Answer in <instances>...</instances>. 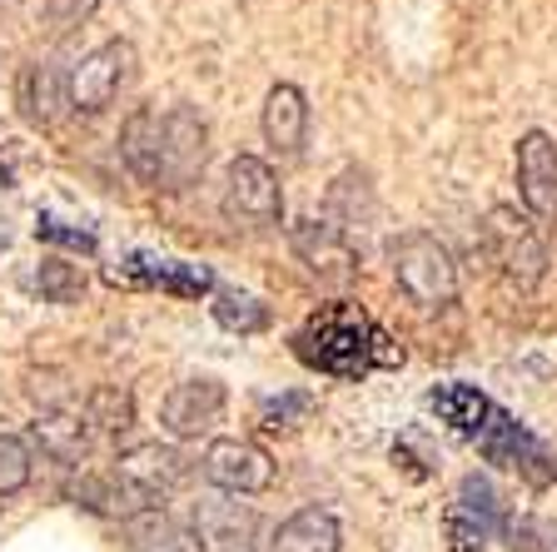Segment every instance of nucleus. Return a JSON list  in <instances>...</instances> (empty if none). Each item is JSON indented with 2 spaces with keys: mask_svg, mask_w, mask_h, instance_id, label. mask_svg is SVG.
Wrapping results in <instances>:
<instances>
[{
  "mask_svg": "<svg viewBox=\"0 0 557 552\" xmlns=\"http://www.w3.org/2000/svg\"><path fill=\"white\" fill-rule=\"evenodd\" d=\"M294 354L309 368L329 373V379H363L369 368L404 364V348L383 334L363 309H354V304H334V309L313 314L299 334H294Z\"/></svg>",
  "mask_w": 557,
  "mask_h": 552,
  "instance_id": "obj_1",
  "label": "nucleus"
},
{
  "mask_svg": "<svg viewBox=\"0 0 557 552\" xmlns=\"http://www.w3.org/2000/svg\"><path fill=\"white\" fill-rule=\"evenodd\" d=\"M483 244L493 254V265L503 269V279H512L518 289H537L547 274V240L533 219L518 205H493L483 214Z\"/></svg>",
  "mask_w": 557,
  "mask_h": 552,
  "instance_id": "obj_2",
  "label": "nucleus"
},
{
  "mask_svg": "<svg viewBox=\"0 0 557 552\" xmlns=\"http://www.w3.org/2000/svg\"><path fill=\"white\" fill-rule=\"evenodd\" d=\"M394 279L413 304L423 309H448L458 299V265H453V254L443 249L433 234L423 230H408L394 240Z\"/></svg>",
  "mask_w": 557,
  "mask_h": 552,
  "instance_id": "obj_3",
  "label": "nucleus"
},
{
  "mask_svg": "<svg viewBox=\"0 0 557 552\" xmlns=\"http://www.w3.org/2000/svg\"><path fill=\"white\" fill-rule=\"evenodd\" d=\"M209 164V125L189 105L160 110V150H154L150 189H189Z\"/></svg>",
  "mask_w": 557,
  "mask_h": 552,
  "instance_id": "obj_4",
  "label": "nucleus"
},
{
  "mask_svg": "<svg viewBox=\"0 0 557 552\" xmlns=\"http://www.w3.org/2000/svg\"><path fill=\"white\" fill-rule=\"evenodd\" d=\"M473 443H478V453H483L487 463L512 468L522 483H533V488H553L557 483V453L547 449L537 433H528L512 414H503V408H493V418L483 424V433H478Z\"/></svg>",
  "mask_w": 557,
  "mask_h": 552,
  "instance_id": "obj_5",
  "label": "nucleus"
},
{
  "mask_svg": "<svg viewBox=\"0 0 557 552\" xmlns=\"http://www.w3.org/2000/svg\"><path fill=\"white\" fill-rule=\"evenodd\" d=\"M284 214L278 174L259 155H234L224 170V219L234 230H274Z\"/></svg>",
  "mask_w": 557,
  "mask_h": 552,
  "instance_id": "obj_6",
  "label": "nucleus"
},
{
  "mask_svg": "<svg viewBox=\"0 0 557 552\" xmlns=\"http://www.w3.org/2000/svg\"><path fill=\"white\" fill-rule=\"evenodd\" d=\"M289 244L299 254V265L309 269L324 289H348L359 279V249L338 224L329 219H299L289 230Z\"/></svg>",
  "mask_w": 557,
  "mask_h": 552,
  "instance_id": "obj_7",
  "label": "nucleus"
},
{
  "mask_svg": "<svg viewBox=\"0 0 557 552\" xmlns=\"http://www.w3.org/2000/svg\"><path fill=\"white\" fill-rule=\"evenodd\" d=\"M115 478L139 507H164V498L189 478V463L174 443H135L129 453H120Z\"/></svg>",
  "mask_w": 557,
  "mask_h": 552,
  "instance_id": "obj_8",
  "label": "nucleus"
},
{
  "mask_svg": "<svg viewBox=\"0 0 557 552\" xmlns=\"http://www.w3.org/2000/svg\"><path fill=\"white\" fill-rule=\"evenodd\" d=\"M224 408H230V393L220 379H185L164 393L160 428L174 443H195V438H209L224 424Z\"/></svg>",
  "mask_w": 557,
  "mask_h": 552,
  "instance_id": "obj_9",
  "label": "nucleus"
},
{
  "mask_svg": "<svg viewBox=\"0 0 557 552\" xmlns=\"http://www.w3.org/2000/svg\"><path fill=\"white\" fill-rule=\"evenodd\" d=\"M189 538L195 552H249L259 538V513L230 493L199 498L189 507Z\"/></svg>",
  "mask_w": 557,
  "mask_h": 552,
  "instance_id": "obj_10",
  "label": "nucleus"
},
{
  "mask_svg": "<svg viewBox=\"0 0 557 552\" xmlns=\"http://www.w3.org/2000/svg\"><path fill=\"white\" fill-rule=\"evenodd\" d=\"M129 70H135V46L129 40H104L100 50H90L81 65L70 70V110L100 115L104 105L125 90Z\"/></svg>",
  "mask_w": 557,
  "mask_h": 552,
  "instance_id": "obj_11",
  "label": "nucleus"
},
{
  "mask_svg": "<svg viewBox=\"0 0 557 552\" xmlns=\"http://www.w3.org/2000/svg\"><path fill=\"white\" fill-rule=\"evenodd\" d=\"M205 478L230 498H249L274 483V458L249 438H214L205 449Z\"/></svg>",
  "mask_w": 557,
  "mask_h": 552,
  "instance_id": "obj_12",
  "label": "nucleus"
},
{
  "mask_svg": "<svg viewBox=\"0 0 557 552\" xmlns=\"http://www.w3.org/2000/svg\"><path fill=\"white\" fill-rule=\"evenodd\" d=\"M518 199L533 224L557 219V139L547 130H528L518 139Z\"/></svg>",
  "mask_w": 557,
  "mask_h": 552,
  "instance_id": "obj_13",
  "label": "nucleus"
},
{
  "mask_svg": "<svg viewBox=\"0 0 557 552\" xmlns=\"http://www.w3.org/2000/svg\"><path fill=\"white\" fill-rule=\"evenodd\" d=\"M15 105H21L25 125L50 130L60 125V115L70 110V75L50 60H35L21 70V85H15Z\"/></svg>",
  "mask_w": 557,
  "mask_h": 552,
  "instance_id": "obj_14",
  "label": "nucleus"
},
{
  "mask_svg": "<svg viewBox=\"0 0 557 552\" xmlns=\"http://www.w3.org/2000/svg\"><path fill=\"white\" fill-rule=\"evenodd\" d=\"M30 438L40 443V453H46L50 463H60V468H81V463L90 458L95 428L81 408H46V414L35 418Z\"/></svg>",
  "mask_w": 557,
  "mask_h": 552,
  "instance_id": "obj_15",
  "label": "nucleus"
},
{
  "mask_svg": "<svg viewBox=\"0 0 557 552\" xmlns=\"http://www.w3.org/2000/svg\"><path fill=\"white\" fill-rule=\"evenodd\" d=\"M259 130H264V139L274 145L278 155H299L304 145V130H309V100H304L299 85H274V90L264 95V115H259Z\"/></svg>",
  "mask_w": 557,
  "mask_h": 552,
  "instance_id": "obj_16",
  "label": "nucleus"
},
{
  "mask_svg": "<svg viewBox=\"0 0 557 552\" xmlns=\"http://www.w3.org/2000/svg\"><path fill=\"white\" fill-rule=\"evenodd\" d=\"M154 284V289H170V294H205V289H214V279H209V269L199 265H180V259H145V254H135V259H125L120 269H110V284Z\"/></svg>",
  "mask_w": 557,
  "mask_h": 552,
  "instance_id": "obj_17",
  "label": "nucleus"
},
{
  "mask_svg": "<svg viewBox=\"0 0 557 552\" xmlns=\"http://www.w3.org/2000/svg\"><path fill=\"white\" fill-rule=\"evenodd\" d=\"M274 552H338L344 548V528L329 507H299L294 518H284L274 528Z\"/></svg>",
  "mask_w": 557,
  "mask_h": 552,
  "instance_id": "obj_18",
  "label": "nucleus"
},
{
  "mask_svg": "<svg viewBox=\"0 0 557 552\" xmlns=\"http://www.w3.org/2000/svg\"><path fill=\"white\" fill-rule=\"evenodd\" d=\"M429 408L453 428V433L478 438V433H483V424L493 418V408H498V403L487 398V393H478L473 383H438V389L429 393Z\"/></svg>",
  "mask_w": 557,
  "mask_h": 552,
  "instance_id": "obj_19",
  "label": "nucleus"
},
{
  "mask_svg": "<svg viewBox=\"0 0 557 552\" xmlns=\"http://www.w3.org/2000/svg\"><path fill=\"white\" fill-rule=\"evenodd\" d=\"M154 150H160V105H139L120 125V160L139 184H150L154 174Z\"/></svg>",
  "mask_w": 557,
  "mask_h": 552,
  "instance_id": "obj_20",
  "label": "nucleus"
},
{
  "mask_svg": "<svg viewBox=\"0 0 557 552\" xmlns=\"http://www.w3.org/2000/svg\"><path fill=\"white\" fill-rule=\"evenodd\" d=\"M129 542L135 552H195L189 523L170 518L164 507H145L139 518H129Z\"/></svg>",
  "mask_w": 557,
  "mask_h": 552,
  "instance_id": "obj_21",
  "label": "nucleus"
},
{
  "mask_svg": "<svg viewBox=\"0 0 557 552\" xmlns=\"http://www.w3.org/2000/svg\"><path fill=\"white\" fill-rule=\"evenodd\" d=\"M453 513H463V518L473 523L478 532H487V538L508 523V518H503L498 493H493V483H487V478H478V473H468L463 483H458V503H453Z\"/></svg>",
  "mask_w": 557,
  "mask_h": 552,
  "instance_id": "obj_22",
  "label": "nucleus"
},
{
  "mask_svg": "<svg viewBox=\"0 0 557 552\" xmlns=\"http://www.w3.org/2000/svg\"><path fill=\"white\" fill-rule=\"evenodd\" d=\"M214 323L230 329V334H259L269 323V309L255 299V294H239V289H214Z\"/></svg>",
  "mask_w": 557,
  "mask_h": 552,
  "instance_id": "obj_23",
  "label": "nucleus"
},
{
  "mask_svg": "<svg viewBox=\"0 0 557 552\" xmlns=\"http://www.w3.org/2000/svg\"><path fill=\"white\" fill-rule=\"evenodd\" d=\"M85 418H90L95 433H125V428L135 424V398H129V389L104 383V389L90 393V403H85Z\"/></svg>",
  "mask_w": 557,
  "mask_h": 552,
  "instance_id": "obj_24",
  "label": "nucleus"
},
{
  "mask_svg": "<svg viewBox=\"0 0 557 552\" xmlns=\"http://www.w3.org/2000/svg\"><path fill=\"white\" fill-rule=\"evenodd\" d=\"M35 289H40V299L46 304H81L85 274H81V265H70V259H40V269H35Z\"/></svg>",
  "mask_w": 557,
  "mask_h": 552,
  "instance_id": "obj_25",
  "label": "nucleus"
},
{
  "mask_svg": "<svg viewBox=\"0 0 557 552\" xmlns=\"http://www.w3.org/2000/svg\"><path fill=\"white\" fill-rule=\"evenodd\" d=\"M25 483H30V443L0 433V498H15Z\"/></svg>",
  "mask_w": 557,
  "mask_h": 552,
  "instance_id": "obj_26",
  "label": "nucleus"
},
{
  "mask_svg": "<svg viewBox=\"0 0 557 552\" xmlns=\"http://www.w3.org/2000/svg\"><path fill=\"white\" fill-rule=\"evenodd\" d=\"M512 552H557V528L543 518H508L503 523Z\"/></svg>",
  "mask_w": 557,
  "mask_h": 552,
  "instance_id": "obj_27",
  "label": "nucleus"
},
{
  "mask_svg": "<svg viewBox=\"0 0 557 552\" xmlns=\"http://www.w3.org/2000/svg\"><path fill=\"white\" fill-rule=\"evenodd\" d=\"M313 408V398L304 389H294V393H278V398H264L259 403V424L264 428H294L304 414Z\"/></svg>",
  "mask_w": 557,
  "mask_h": 552,
  "instance_id": "obj_28",
  "label": "nucleus"
},
{
  "mask_svg": "<svg viewBox=\"0 0 557 552\" xmlns=\"http://www.w3.org/2000/svg\"><path fill=\"white\" fill-rule=\"evenodd\" d=\"M95 5H100V0H50L46 21H50V30H55V35H65V30H75L81 21H90Z\"/></svg>",
  "mask_w": 557,
  "mask_h": 552,
  "instance_id": "obj_29",
  "label": "nucleus"
},
{
  "mask_svg": "<svg viewBox=\"0 0 557 552\" xmlns=\"http://www.w3.org/2000/svg\"><path fill=\"white\" fill-rule=\"evenodd\" d=\"M35 234H40V240H50V244H70V249L95 254V234H85V230H65L60 219H40V224H35Z\"/></svg>",
  "mask_w": 557,
  "mask_h": 552,
  "instance_id": "obj_30",
  "label": "nucleus"
},
{
  "mask_svg": "<svg viewBox=\"0 0 557 552\" xmlns=\"http://www.w3.org/2000/svg\"><path fill=\"white\" fill-rule=\"evenodd\" d=\"M448 542H453V552H483L487 532H478L463 513H453V507H448Z\"/></svg>",
  "mask_w": 557,
  "mask_h": 552,
  "instance_id": "obj_31",
  "label": "nucleus"
},
{
  "mask_svg": "<svg viewBox=\"0 0 557 552\" xmlns=\"http://www.w3.org/2000/svg\"><path fill=\"white\" fill-rule=\"evenodd\" d=\"M5 184H11V170H5V160H0V189H5Z\"/></svg>",
  "mask_w": 557,
  "mask_h": 552,
  "instance_id": "obj_32",
  "label": "nucleus"
}]
</instances>
